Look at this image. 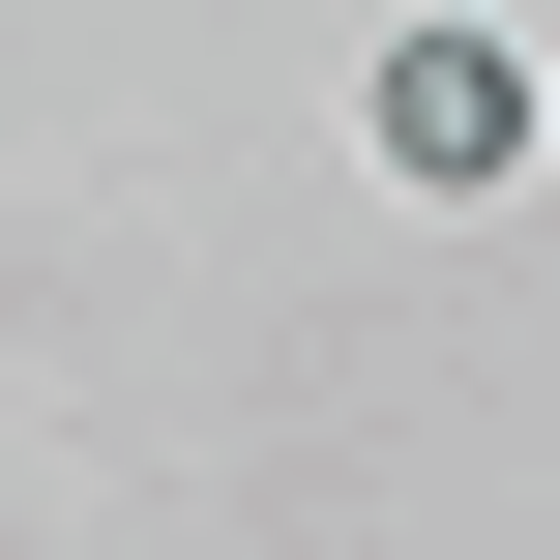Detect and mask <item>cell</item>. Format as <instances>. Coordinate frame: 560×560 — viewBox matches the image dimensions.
<instances>
[{"instance_id": "cell-1", "label": "cell", "mask_w": 560, "mask_h": 560, "mask_svg": "<svg viewBox=\"0 0 560 560\" xmlns=\"http://www.w3.org/2000/svg\"><path fill=\"white\" fill-rule=\"evenodd\" d=\"M354 148H384L413 207H532V148H560V89H532V30H502V0H413V30L354 59Z\"/></svg>"}]
</instances>
